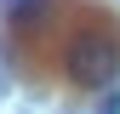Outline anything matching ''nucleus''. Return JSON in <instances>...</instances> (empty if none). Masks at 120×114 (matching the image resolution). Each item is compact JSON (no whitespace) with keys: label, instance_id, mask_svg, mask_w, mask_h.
I'll return each mask as SVG.
<instances>
[{"label":"nucleus","instance_id":"nucleus-1","mask_svg":"<svg viewBox=\"0 0 120 114\" xmlns=\"http://www.w3.org/2000/svg\"><path fill=\"white\" fill-rule=\"evenodd\" d=\"M63 68L86 91H109L120 80V40L109 28H80V34L69 40V51H63Z\"/></svg>","mask_w":120,"mask_h":114},{"label":"nucleus","instance_id":"nucleus-2","mask_svg":"<svg viewBox=\"0 0 120 114\" xmlns=\"http://www.w3.org/2000/svg\"><path fill=\"white\" fill-rule=\"evenodd\" d=\"M0 6H6V17L17 23V28H34V23L52 11V0H0Z\"/></svg>","mask_w":120,"mask_h":114},{"label":"nucleus","instance_id":"nucleus-3","mask_svg":"<svg viewBox=\"0 0 120 114\" xmlns=\"http://www.w3.org/2000/svg\"><path fill=\"white\" fill-rule=\"evenodd\" d=\"M97 114H120V91H109V97H103V108Z\"/></svg>","mask_w":120,"mask_h":114}]
</instances>
